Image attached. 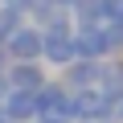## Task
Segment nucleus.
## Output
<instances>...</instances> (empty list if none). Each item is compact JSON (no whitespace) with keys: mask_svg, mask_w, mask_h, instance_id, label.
I'll use <instances>...</instances> for the list:
<instances>
[{"mask_svg":"<svg viewBox=\"0 0 123 123\" xmlns=\"http://www.w3.org/2000/svg\"><path fill=\"white\" fill-rule=\"evenodd\" d=\"M21 25H25V12H17V8H4V4H0V45H4Z\"/></svg>","mask_w":123,"mask_h":123,"instance_id":"9","label":"nucleus"},{"mask_svg":"<svg viewBox=\"0 0 123 123\" xmlns=\"http://www.w3.org/2000/svg\"><path fill=\"white\" fill-rule=\"evenodd\" d=\"M41 57L49 66L66 70L74 62V25H49V29H41Z\"/></svg>","mask_w":123,"mask_h":123,"instance_id":"1","label":"nucleus"},{"mask_svg":"<svg viewBox=\"0 0 123 123\" xmlns=\"http://www.w3.org/2000/svg\"><path fill=\"white\" fill-rule=\"evenodd\" d=\"M0 123H12V119H4V115H0Z\"/></svg>","mask_w":123,"mask_h":123,"instance_id":"16","label":"nucleus"},{"mask_svg":"<svg viewBox=\"0 0 123 123\" xmlns=\"http://www.w3.org/2000/svg\"><path fill=\"white\" fill-rule=\"evenodd\" d=\"M4 82H8L12 90H37V86L45 82V70L37 66V62H8Z\"/></svg>","mask_w":123,"mask_h":123,"instance_id":"7","label":"nucleus"},{"mask_svg":"<svg viewBox=\"0 0 123 123\" xmlns=\"http://www.w3.org/2000/svg\"><path fill=\"white\" fill-rule=\"evenodd\" d=\"M0 115L12 119V123H33L37 119V103H33V90H4L0 94Z\"/></svg>","mask_w":123,"mask_h":123,"instance_id":"5","label":"nucleus"},{"mask_svg":"<svg viewBox=\"0 0 123 123\" xmlns=\"http://www.w3.org/2000/svg\"><path fill=\"white\" fill-rule=\"evenodd\" d=\"M111 45H107V29L103 25H74V57H90V62H107Z\"/></svg>","mask_w":123,"mask_h":123,"instance_id":"3","label":"nucleus"},{"mask_svg":"<svg viewBox=\"0 0 123 123\" xmlns=\"http://www.w3.org/2000/svg\"><path fill=\"white\" fill-rule=\"evenodd\" d=\"M98 66L103 62H90V57H74L66 70H62V86L66 90H94V82H98Z\"/></svg>","mask_w":123,"mask_h":123,"instance_id":"6","label":"nucleus"},{"mask_svg":"<svg viewBox=\"0 0 123 123\" xmlns=\"http://www.w3.org/2000/svg\"><path fill=\"white\" fill-rule=\"evenodd\" d=\"M8 62H41V29L37 25H21L8 41H4Z\"/></svg>","mask_w":123,"mask_h":123,"instance_id":"4","label":"nucleus"},{"mask_svg":"<svg viewBox=\"0 0 123 123\" xmlns=\"http://www.w3.org/2000/svg\"><path fill=\"white\" fill-rule=\"evenodd\" d=\"M45 4H53V8H66V12H70V8L78 4V0H45Z\"/></svg>","mask_w":123,"mask_h":123,"instance_id":"13","label":"nucleus"},{"mask_svg":"<svg viewBox=\"0 0 123 123\" xmlns=\"http://www.w3.org/2000/svg\"><path fill=\"white\" fill-rule=\"evenodd\" d=\"M98 25H123V0H98Z\"/></svg>","mask_w":123,"mask_h":123,"instance_id":"10","label":"nucleus"},{"mask_svg":"<svg viewBox=\"0 0 123 123\" xmlns=\"http://www.w3.org/2000/svg\"><path fill=\"white\" fill-rule=\"evenodd\" d=\"M94 90L115 107V103H123V62H103L98 66V82H94Z\"/></svg>","mask_w":123,"mask_h":123,"instance_id":"8","label":"nucleus"},{"mask_svg":"<svg viewBox=\"0 0 123 123\" xmlns=\"http://www.w3.org/2000/svg\"><path fill=\"white\" fill-rule=\"evenodd\" d=\"M70 98H74V90H66L62 82H41L37 90H33V103H37V119H66L70 123Z\"/></svg>","mask_w":123,"mask_h":123,"instance_id":"2","label":"nucleus"},{"mask_svg":"<svg viewBox=\"0 0 123 123\" xmlns=\"http://www.w3.org/2000/svg\"><path fill=\"white\" fill-rule=\"evenodd\" d=\"M103 29H107V45H111V53L123 49V25H103Z\"/></svg>","mask_w":123,"mask_h":123,"instance_id":"11","label":"nucleus"},{"mask_svg":"<svg viewBox=\"0 0 123 123\" xmlns=\"http://www.w3.org/2000/svg\"><path fill=\"white\" fill-rule=\"evenodd\" d=\"M115 123H123V103H115Z\"/></svg>","mask_w":123,"mask_h":123,"instance_id":"14","label":"nucleus"},{"mask_svg":"<svg viewBox=\"0 0 123 123\" xmlns=\"http://www.w3.org/2000/svg\"><path fill=\"white\" fill-rule=\"evenodd\" d=\"M37 123H66V119H37Z\"/></svg>","mask_w":123,"mask_h":123,"instance_id":"15","label":"nucleus"},{"mask_svg":"<svg viewBox=\"0 0 123 123\" xmlns=\"http://www.w3.org/2000/svg\"><path fill=\"white\" fill-rule=\"evenodd\" d=\"M0 4H4V8H17V12H29L37 0H0Z\"/></svg>","mask_w":123,"mask_h":123,"instance_id":"12","label":"nucleus"}]
</instances>
